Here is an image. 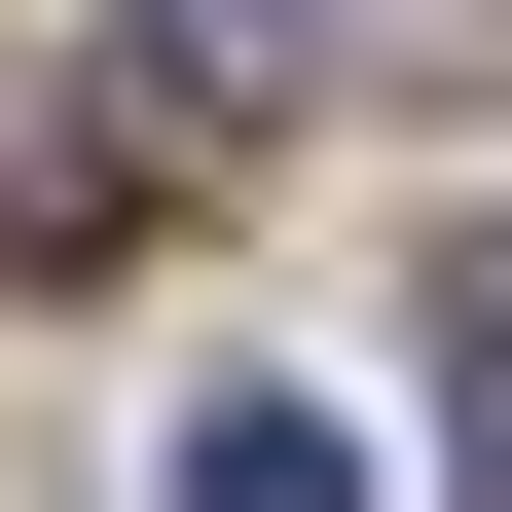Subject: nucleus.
<instances>
[{
	"label": "nucleus",
	"instance_id": "nucleus-2",
	"mask_svg": "<svg viewBox=\"0 0 512 512\" xmlns=\"http://www.w3.org/2000/svg\"><path fill=\"white\" fill-rule=\"evenodd\" d=\"M439 439H476V512H512V256L439 293Z\"/></svg>",
	"mask_w": 512,
	"mask_h": 512
},
{
	"label": "nucleus",
	"instance_id": "nucleus-1",
	"mask_svg": "<svg viewBox=\"0 0 512 512\" xmlns=\"http://www.w3.org/2000/svg\"><path fill=\"white\" fill-rule=\"evenodd\" d=\"M183 512H366V476H330V403H220V439H183Z\"/></svg>",
	"mask_w": 512,
	"mask_h": 512
}]
</instances>
